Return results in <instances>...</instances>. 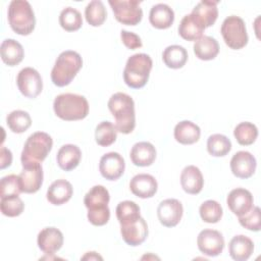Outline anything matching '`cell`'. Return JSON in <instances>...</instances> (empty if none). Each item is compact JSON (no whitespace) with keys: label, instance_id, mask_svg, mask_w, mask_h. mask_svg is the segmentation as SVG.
Segmentation results:
<instances>
[{"label":"cell","instance_id":"6da1fadb","mask_svg":"<svg viewBox=\"0 0 261 261\" xmlns=\"http://www.w3.org/2000/svg\"><path fill=\"white\" fill-rule=\"evenodd\" d=\"M108 108L115 118L117 132L127 135L135 129V102L129 95L121 92L113 94L108 101Z\"/></svg>","mask_w":261,"mask_h":261},{"label":"cell","instance_id":"7a4b0ae2","mask_svg":"<svg viewBox=\"0 0 261 261\" xmlns=\"http://www.w3.org/2000/svg\"><path fill=\"white\" fill-rule=\"evenodd\" d=\"M110 200V195L108 190L97 185L90 189V191L85 195L84 204L88 209V220L96 226L105 225L110 218V210L108 208V203Z\"/></svg>","mask_w":261,"mask_h":261},{"label":"cell","instance_id":"3957f363","mask_svg":"<svg viewBox=\"0 0 261 261\" xmlns=\"http://www.w3.org/2000/svg\"><path fill=\"white\" fill-rule=\"evenodd\" d=\"M53 109L55 114L63 120H81L89 114V103L82 95L65 93L54 99Z\"/></svg>","mask_w":261,"mask_h":261},{"label":"cell","instance_id":"277c9868","mask_svg":"<svg viewBox=\"0 0 261 261\" xmlns=\"http://www.w3.org/2000/svg\"><path fill=\"white\" fill-rule=\"evenodd\" d=\"M83 66L82 56L72 50L61 52L51 70V80L57 87H65L71 83Z\"/></svg>","mask_w":261,"mask_h":261},{"label":"cell","instance_id":"5b68a950","mask_svg":"<svg viewBox=\"0 0 261 261\" xmlns=\"http://www.w3.org/2000/svg\"><path fill=\"white\" fill-rule=\"evenodd\" d=\"M153 61L148 54L137 53L132 55L123 69V81L132 89L143 88L150 75Z\"/></svg>","mask_w":261,"mask_h":261},{"label":"cell","instance_id":"8992f818","mask_svg":"<svg viewBox=\"0 0 261 261\" xmlns=\"http://www.w3.org/2000/svg\"><path fill=\"white\" fill-rule=\"evenodd\" d=\"M8 22L13 32L21 36L30 35L36 25V17L30 2L13 0L8 6Z\"/></svg>","mask_w":261,"mask_h":261},{"label":"cell","instance_id":"52a82bcc","mask_svg":"<svg viewBox=\"0 0 261 261\" xmlns=\"http://www.w3.org/2000/svg\"><path fill=\"white\" fill-rule=\"evenodd\" d=\"M53 146L52 138L44 132L32 134L25 141L21 152V163L44 161Z\"/></svg>","mask_w":261,"mask_h":261},{"label":"cell","instance_id":"ba28073f","mask_svg":"<svg viewBox=\"0 0 261 261\" xmlns=\"http://www.w3.org/2000/svg\"><path fill=\"white\" fill-rule=\"evenodd\" d=\"M224 43L233 50L244 48L248 43V34L246 23L243 18L237 15L227 16L220 29Z\"/></svg>","mask_w":261,"mask_h":261},{"label":"cell","instance_id":"9c48e42d","mask_svg":"<svg viewBox=\"0 0 261 261\" xmlns=\"http://www.w3.org/2000/svg\"><path fill=\"white\" fill-rule=\"evenodd\" d=\"M138 0H109L117 21L126 25H137L143 17V10Z\"/></svg>","mask_w":261,"mask_h":261},{"label":"cell","instance_id":"30bf717a","mask_svg":"<svg viewBox=\"0 0 261 261\" xmlns=\"http://www.w3.org/2000/svg\"><path fill=\"white\" fill-rule=\"evenodd\" d=\"M16 85L19 92L27 98H36L43 90L42 77L33 67H24L18 72Z\"/></svg>","mask_w":261,"mask_h":261},{"label":"cell","instance_id":"8fae6325","mask_svg":"<svg viewBox=\"0 0 261 261\" xmlns=\"http://www.w3.org/2000/svg\"><path fill=\"white\" fill-rule=\"evenodd\" d=\"M22 170L20 172L19 179L23 193L34 194L38 192L43 184V168L39 162L21 163Z\"/></svg>","mask_w":261,"mask_h":261},{"label":"cell","instance_id":"7c38bea8","mask_svg":"<svg viewBox=\"0 0 261 261\" xmlns=\"http://www.w3.org/2000/svg\"><path fill=\"white\" fill-rule=\"evenodd\" d=\"M197 245L204 255L215 257L222 253L224 248V239L218 230L203 229L198 234Z\"/></svg>","mask_w":261,"mask_h":261},{"label":"cell","instance_id":"4fadbf2b","mask_svg":"<svg viewBox=\"0 0 261 261\" xmlns=\"http://www.w3.org/2000/svg\"><path fill=\"white\" fill-rule=\"evenodd\" d=\"M184 208L176 199H165L160 202L157 208V216L160 223L166 227H173L178 224L182 217Z\"/></svg>","mask_w":261,"mask_h":261},{"label":"cell","instance_id":"5bb4252c","mask_svg":"<svg viewBox=\"0 0 261 261\" xmlns=\"http://www.w3.org/2000/svg\"><path fill=\"white\" fill-rule=\"evenodd\" d=\"M125 162L122 156L117 152H109L104 154L99 163L101 175L108 180L118 179L124 172Z\"/></svg>","mask_w":261,"mask_h":261},{"label":"cell","instance_id":"9a60e30c","mask_svg":"<svg viewBox=\"0 0 261 261\" xmlns=\"http://www.w3.org/2000/svg\"><path fill=\"white\" fill-rule=\"evenodd\" d=\"M226 203L230 211L238 217L248 213L254 207V199L250 191L237 188L229 192Z\"/></svg>","mask_w":261,"mask_h":261},{"label":"cell","instance_id":"2e32d148","mask_svg":"<svg viewBox=\"0 0 261 261\" xmlns=\"http://www.w3.org/2000/svg\"><path fill=\"white\" fill-rule=\"evenodd\" d=\"M256 158L248 151H239L230 159V169L239 178H249L256 170Z\"/></svg>","mask_w":261,"mask_h":261},{"label":"cell","instance_id":"e0dca14e","mask_svg":"<svg viewBox=\"0 0 261 261\" xmlns=\"http://www.w3.org/2000/svg\"><path fill=\"white\" fill-rule=\"evenodd\" d=\"M120 233L122 240L129 246L136 247L145 242L148 237V225L143 217L138 220L120 225Z\"/></svg>","mask_w":261,"mask_h":261},{"label":"cell","instance_id":"ac0fdd59","mask_svg":"<svg viewBox=\"0 0 261 261\" xmlns=\"http://www.w3.org/2000/svg\"><path fill=\"white\" fill-rule=\"evenodd\" d=\"M37 243L39 249L46 255H53L62 247L63 234L56 227H45L39 232Z\"/></svg>","mask_w":261,"mask_h":261},{"label":"cell","instance_id":"d6986e66","mask_svg":"<svg viewBox=\"0 0 261 261\" xmlns=\"http://www.w3.org/2000/svg\"><path fill=\"white\" fill-rule=\"evenodd\" d=\"M129 189L135 196L147 199L156 194L158 184L153 175L148 173H139L130 179Z\"/></svg>","mask_w":261,"mask_h":261},{"label":"cell","instance_id":"ffe728a7","mask_svg":"<svg viewBox=\"0 0 261 261\" xmlns=\"http://www.w3.org/2000/svg\"><path fill=\"white\" fill-rule=\"evenodd\" d=\"M180 185L186 193L199 194L204 186V178L200 169L195 165L186 166L180 174Z\"/></svg>","mask_w":261,"mask_h":261},{"label":"cell","instance_id":"44dd1931","mask_svg":"<svg viewBox=\"0 0 261 261\" xmlns=\"http://www.w3.org/2000/svg\"><path fill=\"white\" fill-rule=\"evenodd\" d=\"M73 194L71 184L66 179H57L53 181L47 190V200L56 206L68 202Z\"/></svg>","mask_w":261,"mask_h":261},{"label":"cell","instance_id":"7402d4cb","mask_svg":"<svg viewBox=\"0 0 261 261\" xmlns=\"http://www.w3.org/2000/svg\"><path fill=\"white\" fill-rule=\"evenodd\" d=\"M129 156L136 166H150L156 159V149L149 142H139L132 147Z\"/></svg>","mask_w":261,"mask_h":261},{"label":"cell","instance_id":"603a6c76","mask_svg":"<svg viewBox=\"0 0 261 261\" xmlns=\"http://www.w3.org/2000/svg\"><path fill=\"white\" fill-rule=\"evenodd\" d=\"M82 151L73 144L63 145L57 152L56 160L58 166L64 171H70L74 169L81 161Z\"/></svg>","mask_w":261,"mask_h":261},{"label":"cell","instance_id":"cb8c5ba5","mask_svg":"<svg viewBox=\"0 0 261 261\" xmlns=\"http://www.w3.org/2000/svg\"><path fill=\"white\" fill-rule=\"evenodd\" d=\"M254 251L253 241L244 236H234L228 245V252L230 257L236 261H246L248 260Z\"/></svg>","mask_w":261,"mask_h":261},{"label":"cell","instance_id":"d4e9b609","mask_svg":"<svg viewBox=\"0 0 261 261\" xmlns=\"http://www.w3.org/2000/svg\"><path fill=\"white\" fill-rule=\"evenodd\" d=\"M217 1H201L194 8L191 14L206 29L214 24L218 17Z\"/></svg>","mask_w":261,"mask_h":261},{"label":"cell","instance_id":"484cf974","mask_svg":"<svg viewBox=\"0 0 261 261\" xmlns=\"http://www.w3.org/2000/svg\"><path fill=\"white\" fill-rule=\"evenodd\" d=\"M149 21L156 29H168L174 21V12L167 4L158 3L151 8L149 13Z\"/></svg>","mask_w":261,"mask_h":261},{"label":"cell","instance_id":"4316f807","mask_svg":"<svg viewBox=\"0 0 261 261\" xmlns=\"http://www.w3.org/2000/svg\"><path fill=\"white\" fill-rule=\"evenodd\" d=\"M0 54L2 61L8 66L19 64L24 57V51L21 44L14 39H5L2 42Z\"/></svg>","mask_w":261,"mask_h":261},{"label":"cell","instance_id":"83f0119b","mask_svg":"<svg viewBox=\"0 0 261 261\" xmlns=\"http://www.w3.org/2000/svg\"><path fill=\"white\" fill-rule=\"evenodd\" d=\"M173 135L179 144L192 145L199 141L201 129L196 123L190 120H182L175 125Z\"/></svg>","mask_w":261,"mask_h":261},{"label":"cell","instance_id":"f1b7e54d","mask_svg":"<svg viewBox=\"0 0 261 261\" xmlns=\"http://www.w3.org/2000/svg\"><path fill=\"white\" fill-rule=\"evenodd\" d=\"M194 53L196 57L201 60H212L219 53L218 42L210 36H202L200 39L195 41Z\"/></svg>","mask_w":261,"mask_h":261},{"label":"cell","instance_id":"f546056e","mask_svg":"<svg viewBox=\"0 0 261 261\" xmlns=\"http://www.w3.org/2000/svg\"><path fill=\"white\" fill-rule=\"evenodd\" d=\"M205 28L190 13L182 17L178 25L179 36L187 41H197L204 33Z\"/></svg>","mask_w":261,"mask_h":261},{"label":"cell","instance_id":"4dcf8cb0","mask_svg":"<svg viewBox=\"0 0 261 261\" xmlns=\"http://www.w3.org/2000/svg\"><path fill=\"white\" fill-rule=\"evenodd\" d=\"M162 59L167 67L178 69L186 64L188 60V52L182 46L170 45L164 49Z\"/></svg>","mask_w":261,"mask_h":261},{"label":"cell","instance_id":"1f68e13d","mask_svg":"<svg viewBox=\"0 0 261 261\" xmlns=\"http://www.w3.org/2000/svg\"><path fill=\"white\" fill-rule=\"evenodd\" d=\"M140 207L134 201L125 200L116 206V217L120 225L138 220L141 217Z\"/></svg>","mask_w":261,"mask_h":261},{"label":"cell","instance_id":"d6a6232c","mask_svg":"<svg viewBox=\"0 0 261 261\" xmlns=\"http://www.w3.org/2000/svg\"><path fill=\"white\" fill-rule=\"evenodd\" d=\"M231 150L230 140L221 134L211 135L207 140V151L214 157H223Z\"/></svg>","mask_w":261,"mask_h":261},{"label":"cell","instance_id":"836d02e7","mask_svg":"<svg viewBox=\"0 0 261 261\" xmlns=\"http://www.w3.org/2000/svg\"><path fill=\"white\" fill-rule=\"evenodd\" d=\"M87 22L92 27H100L106 19L107 11L101 0L91 1L85 8Z\"/></svg>","mask_w":261,"mask_h":261},{"label":"cell","instance_id":"e575fe53","mask_svg":"<svg viewBox=\"0 0 261 261\" xmlns=\"http://www.w3.org/2000/svg\"><path fill=\"white\" fill-rule=\"evenodd\" d=\"M6 123L11 132L21 134L28 130L32 124V118L27 111L13 110L6 117Z\"/></svg>","mask_w":261,"mask_h":261},{"label":"cell","instance_id":"d590c367","mask_svg":"<svg viewBox=\"0 0 261 261\" xmlns=\"http://www.w3.org/2000/svg\"><path fill=\"white\" fill-rule=\"evenodd\" d=\"M117 138V129L110 121L100 122L95 129L96 143L101 147H108L112 145Z\"/></svg>","mask_w":261,"mask_h":261},{"label":"cell","instance_id":"8d00e7d4","mask_svg":"<svg viewBox=\"0 0 261 261\" xmlns=\"http://www.w3.org/2000/svg\"><path fill=\"white\" fill-rule=\"evenodd\" d=\"M233 136L240 145L249 146L256 141L258 137V128L254 123L244 121L234 127Z\"/></svg>","mask_w":261,"mask_h":261},{"label":"cell","instance_id":"74e56055","mask_svg":"<svg viewBox=\"0 0 261 261\" xmlns=\"http://www.w3.org/2000/svg\"><path fill=\"white\" fill-rule=\"evenodd\" d=\"M59 23L61 28L67 32L77 31L83 24L82 14L73 7H66L60 12Z\"/></svg>","mask_w":261,"mask_h":261},{"label":"cell","instance_id":"f35d334b","mask_svg":"<svg viewBox=\"0 0 261 261\" xmlns=\"http://www.w3.org/2000/svg\"><path fill=\"white\" fill-rule=\"evenodd\" d=\"M199 213L204 222L216 223L221 219L223 210L217 201L207 200L201 204Z\"/></svg>","mask_w":261,"mask_h":261},{"label":"cell","instance_id":"ab89813d","mask_svg":"<svg viewBox=\"0 0 261 261\" xmlns=\"http://www.w3.org/2000/svg\"><path fill=\"white\" fill-rule=\"evenodd\" d=\"M0 209L3 215L8 217H16L22 213L24 204L18 196L2 197L0 201Z\"/></svg>","mask_w":261,"mask_h":261},{"label":"cell","instance_id":"60d3db41","mask_svg":"<svg viewBox=\"0 0 261 261\" xmlns=\"http://www.w3.org/2000/svg\"><path fill=\"white\" fill-rule=\"evenodd\" d=\"M0 196L9 197V196H19L22 193L21 184L18 175L8 174L1 178L0 182Z\"/></svg>","mask_w":261,"mask_h":261},{"label":"cell","instance_id":"b9f144b4","mask_svg":"<svg viewBox=\"0 0 261 261\" xmlns=\"http://www.w3.org/2000/svg\"><path fill=\"white\" fill-rule=\"evenodd\" d=\"M240 224L252 231L260 230V208L254 206L248 213L243 216H239Z\"/></svg>","mask_w":261,"mask_h":261},{"label":"cell","instance_id":"7bdbcfd3","mask_svg":"<svg viewBox=\"0 0 261 261\" xmlns=\"http://www.w3.org/2000/svg\"><path fill=\"white\" fill-rule=\"evenodd\" d=\"M120 38H121V41L124 44V46L130 50H135V49L141 48L143 46L141 38L133 32L121 30Z\"/></svg>","mask_w":261,"mask_h":261},{"label":"cell","instance_id":"ee69618b","mask_svg":"<svg viewBox=\"0 0 261 261\" xmlns=\"http://www.w3.org/2000/svg\"><path fill=\"white\" fill-rule=\"evenodd\" d=\"M12 153L9 149L1 146L0 148V168L4 169L11 165Z\"/></svg>","mask_w":261,"mask_h":261},{"label":"cell","instance_id":"f6af8a7d","mask_svg":"<svg viewBox=\"0 0 261 261\" xmlns=\"http://www.w3.org/2000/svg\"><path fill=\"white\" fill-rule=\"evenodd\" d=\"M82 260H102L103 258L96 252H87L86 255H84L82 258Z\"/></svg>","mask_w":261,"mask_h":261}]
</instances>
